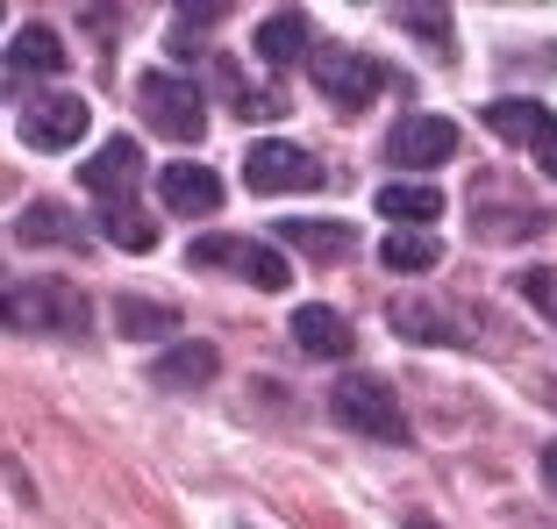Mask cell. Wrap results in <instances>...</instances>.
<instances>
[{
	"mask_svg": "<svg viewBox=\"0 0 557 529\" xmlns=\"http://www.w3.org/2000/svg\"><path fill=\"white\" fill-rule=\"evenodd\" d=\"M94 322V294L58 272L44 280H15L8 286V330H29V336H86Z\"/></svg>",
	"mask_w": 557,
	"mask_h": 529,
	"instance_id": "cell-1",
	"label": "cell"
},
{
	"mask_svg": "<svg viewBox=\"0 0 557 529\" xmlns=\"http://www.w3.org/2000/svg\"><path fill=\"white\" fill-rule=\"evenodd\" d=\"M329 415L344 422V430L372 436V444H408V415H400L394 386L379 380V372H364V365H350V372H336V386H329Z\"/></svg>",
	"mask_w": 557,
	"mask_h": 529,
	"instance_id": "cell-2",
	"label": "cell"
},
{
	"mask_svg": "<svg viewBox=\"0 0 557 529\" xmlns=\"http://www.w3.org/2000/svg\"><path fill=\"white\" fill-rule=\"evenodd\" d=\"M136 115L172 144H200L208 136V86L186 72H144L136 79Z\"/></svg>",
	"mask_w": 557,
	"mask_h": 529,
	"instance_id": "cell-3",
	"label": "cell"
},
{
	"mask_svg": "<svg viewBox=\"0 0 557 529\" xmlns=\"http://www.w3.org/2000/svg\"><path fill=\"white\" fill-rule=\"evenodd\" d=\"M314 86H322V100L336 115H364V108L394 86V72L379 65V58H364V50L329 44V50H314Z\"/></svg>",
	"mask_w": 557,
	"mask_h": 529,
	"instance_id": "cell-4",
	"label": "cell"
},
{
	"mask_svg": "<svg viewBox=\"0 0 557 529\" xmlns=\"http://www.w3.org/2000/svg\"><path fill=\"white\" fill-rule=\"evenodd\" d=\"M186 264H194V272H244L264 294H286V286H294V264L278 258V250L250 244V236H194V244H186Z\"/></svg>",
	"mask_w": 557,
	"mask_h": 529,
	"instance_id": "cell-5",
	"label": "cell"
},
{
	"mask_svg": "<svg viewBox=\"0 0 557 529\" xmlns=\"http://www.w3.org/2000/svg\"><path fill=\"white\" fill-rule=\"evenodd\" d=\"M244 180H250V194H314L329 180V165L314 150L286 144V136H258L244 158Z\"/></svg>",
	"mask_w": 557,
	"mask_h": 529,
	"instance_id": "cell-6",
	"label": "cell"
},
{
	"mask_svg": "<svg viewBox=\"0 0 557 529\" xmlns=\"http://www.w3.org/2000/svg\"><path fill=\"white\" fill-rule=\"evenodd\" d=\"M458 158V122L450 115H400L386 130V165L400 172H429V165H450Z\"/></svg>",
	"mask_w": 557,
	"mask_h": 529,
	"instance_id": "cell-7",
	"label": "cell"
},
{
	"mask_svg": "<svg viewBox=\"0 0 557 529\" xmlns=\"http://www.w3.org/2000/svg\"><path fill=\"white\" fill-rule=\"evenodd\" d=\"M136 186H144V144H136V136H108L100 158L79 165V194H94V208H108V200H144Z\"/></svg>",
	"mask_w": 557,
	"mask_h": 529,
	"instance_id": "cell-8",
	"label": "cell"
},
{
	"mask_svg": "<svg viewBox=\"0 0 557 529\" xmlns=\"http://www.w3.org/2000/svg\"><path fill=\"white\" fill-rule=\"evenodd\" d=\"M86 130H94V115H86L79 94H36L22 108V144L29 150H72Z\"/></svg>",
	"mask_w": 557,
	"mask_h": 529,
	"instance_id": "cell-9",
	"label": "cell"
},
{
	"mask_svg": "<svg viewBox=\"0 0 557 529\" xmlns=\"http://www.w3.org/2000/svg\"><path fill=\"white\" fill-rule=\"evenodd\" d=\"M158 194L172 216H214L222 200H230V186H222V172L214 165H194V158H180V165L158 172Z\"/></svg>",
	"mask_w": 557,
	"mask_h": 529,
	"instance_id": "cell-10",
	"label": "cell"
},
{
	"mask_svg": "<svg viewBox=\"0 0 557 529\" xmlns=\"http://www.w3.org/2000/svg\"><path fill=\"white\" fill-rule=\"evenodd\" d=\"M294 344L308 350V358H322V365H350L358 330H350V322L329 308V300H314V308H294Z\"/></svg>",
	"mask_w": 557,
	"mask_h": 529,
	"instance_id": "cell-11",
	"label": "cell"
},
{
	"mask_svg": "<svg viewBox=\"0 0 557 529\" xmlns=\"http://www.w3.org/2000/svg\"><path fill=\"white\" fill-rule=\"evenodd\" d=\"M258 58L272 72L314 58V15H308V8H272V15H264L258 22Z\"/></svg>",
	"mask_w": 557,
	"mask_h": 529,
	"instance_id": "cell-12",
	"label": "cell"
},
{
	"mask_svg": "<svg viewBox=\"0 0 557 529\" xmlns=\"http://www.w3.org/2000/svg\"><path fill=\"white\" fill-rule=\"evenodd\" d=\"M65 72V36L44 29V22H22L15 44H8V79L29 86V79H58Z\"/></svg>",
	"mask_w": 557,
	"mask_h": 529,
	"instance_id": "cell-13",
	"label": "cell"
},
{
	"mask_svg": "<svg viewBox=\"0 0 557 529\" xmlns=\"http://www.w3.org/2000/svg\"><path fill=\"white\" fill-rule=\"evenodd\" d=\"M214 86L230 94V108H236L244 122H286V115H294L286 86H258V79H244V72L230 65V58H214Z\"/></svg>",
	"mask_w": 557,
	"mask_h": 529,
	"instance_id": "cell-14",
	"label": "cell"
},
{
	"mask_svg": "<svg viewBox=\"0 0 557 529\" xmlns=\"http://www.w3.org/2000/svg\"><path fill=\"white\" fill-rule=\"evenodd\" d=\"M386 322H394V336H408V344H465V322L450 308H436V300H394L386 308Z\"/></svg>",
	"mask_w": 557,
	"mask_h": 529,
	"instance_id": "cell-15",
	"label": "cell"
},
{
	"mask_svg": "<svg viewBox=\"0 0 557 529\" xmlns=\"http://www.w3.org/2000/svg\"><path fill=\"white\" fill-rule=\"evenodd\" d=\"M214 372H222V350H214V344H172V350H158V365H150V380L172 386V394L214 386Z\"/></svg>",
	"mask_w": 557,
	"mask_h": 529,
	"instance_id": "cell-16",
	"label": "cell"
},
{
	"mask_svg": "<svg viewBox=\"0 0 557 529\" xmlns=\"http://www.w3.org/2000/svg\"><path fill=\"white\" fill-rule=\"evenodd\" d=\"M115 330L129 336V344H164V336H180V308H172V300H150V294H122Z\"/></svg>",
	"mask_w": 557,
	"mask_h": 529,
	"instance_id": "cell-17",
	"label": "cell"
},
{
	"mask_svg": "<svg viewBox=\"0 0 557 529\" xmlns=\"http://www.w3.org/2000/svg\"><path fill=\"white\" fill-rule=\"evenodd\" d=\"M379 216L400 222V230H429V222L443 216V194L422 186V180H386V186H379Z\"/></svg>",
	"mask_w": 557,
	"mask_h": 529,
	"instance_id": "cell-18",
	"label": "cell"
},
{
	"mask_svg": "<svg viewBox=\"0 0 557 529\" xmlns=\"http://www.w3.org/2000/svg\"><path fill=\"white\" fill-rule=\"evenodd\" d=\"M493 186V180H486ZM493 194H500V208H493V200L486 194H479V208H472V236H486V244H493V236H543V230H550V208H529V216H515V208H508V186H493Z\"/></svg>",
	"mask_w": 557,
	"mask_h": 529,
	"instance_id": "cell-19",
	"label": "cell"
},
{
	"mask_svg": "<svg viewBox=\"0 0 557 529\" xmlns=\"http://www.w3.org/2000/svg\"><path fill=\"white\" fill-rule=\"evenodd\" d=\"M278 244H300L308 250V258H344L350 244H358V230H350V222H308V216H286L278 222Z\"/></svg>",
	"mask_w": 557,
	"mask_h": 529,
	"instance_id": "cell-20",
	"label": "cell"
},
{
	"mask_svg": "<svg viewBox=\"0 0 557 529\" xmlns=\"http://www.w3.org/2000/svg\"><path fill=\"white\" fill-rule=\"evenodd\" d=\"M543 122H550L543 100H486V130L500 136V144H536Z\"/></svg>",
	"mask_w": 557,
	"mask_h": 529,
	"instance_id": "cell-21",
	"label": "cell"
},
{
	"mask_svg": "<svg viewBox=\"0 0 557 529\" xmlns=\"http://www.w3.org/2000/svg\"><path fill=\"white\" fill-rule=\"evenodd\" d=\"M79 222H72V208H58V200H36V208H22L15 216V244H79Z\"/></svg>",
	"mask_w": 557,
	"mask_h": 529,
	"instance_id": "cell-22",
	"label": "cell"
},
{
	"mask_svg": "<svg viewBox=\"0 0 557 529\" xmlns=\"http://www.w3.org/2000/svg\"><path fill=\"white\" fill-rule=\"evenodd\" d=\"M100 236L122 244V250H150L158 244V222L144 216V200H108V208H100Z\"/></svg>",
	"mask_w": 557,
	"mask_h": 529,
	"instance_id": "cell-23",
	"label": "cell"
},
{
	"mask_svg": "<svg viewBox=\"0 0 557 529\" xmlns=\"http://www.w3.org/2000/svg\"><path fill=\"white\" fill-rule=\"evenodd\" d=\"M386 22H400L408 36H422L429 50H443V58H450V8H436V0H394V8H386Z\"/></svg>",
	"mask_w": 557,
	"mask_h": 529,
	"instance_id": "cell-24",
	"label": "cell"
},
{
	"mask_svg": "<svg viewBox=\"0 0 557 529\" xmlns=\"http://www.w3.org/2000/svg\"><path fill=\"white\" fill-rule=\"evenodd\" d=\"M436 258H443V244L429 230H386V244H379V264H386V272H429Z\"/></svg>",
	"mask_w": 557,
	"mask_h": 529,
	"instance_id": "cell-25",
	"label": "cell"
},
{
	"mask_svg": "<svg viewBox=\"0 0 557 529\" xmlns=\"http://www.w3.org/2000/svg\"><path fill=\"white\" fill-rule=\"evenodd\" d=\"M522 294L536 300V315L557 330V264H536V272H522Z\"/></svg>",
	"mask_w": 557,
	"mask_h": 529,
	"instance_id": "cell-26",
	"label": "cell"
},
{
	"mask_svg": "<svg viewBox=\"0 0 557 529\" xmlns=\"http://www.w3.org/2000/svg\"><path fill=\"white\" fill-rule=\"evenodd\" d=\"M208 22H222V8H194V0H186V8H180V29H172V50H194L200 36H208Z\"/></svg>",
	"mask_w": 557,
	"mask_h": 529,
	"instance_id": "cell-27",
	"label": "cell"
},
{
	"mask_svg": "<svg viewBox=\"0 0 557 529\" xmlns=\"http://www.w3.org/2000/svg\"><path fill=\"white\" fill-rule=\"evenodd\" d=\"M529 150H536V165H543V180H557V115L543 122V136H536V144H529Z\"/></svg>",
	"mask_w": 557,
	"mask_h": 529,
	"instance_id": "cell-28",
	"label": "cell"
},
{
	"mask_svg": "<svg viewBox=\"0 0 557 529\" xmlns=\"http://www.w3.org/2000/svg\"><path fill=\"white\" fill-rule=\"evenodd\" d=\"M543 480H550V487H557V444H550V451H543Z\"/></svg>",
	"mask_w": 557,
	"mask_h": 529,
	"instance_id": "cell-29",
	"label": "cell"
},
{
	"mask_svg": "<svg viewBox=\"0 0 557 529\" xmlns=\"http://www.w3.org/2000/svg\"><path fill=\"white\" fill-rule=\"evenodd\" d=\"M408 529H436V522H429V515H414V522H408Z\"/></svg>",
	"mask_w": 557,
	"mask_h": 529,
	"instance_id": "cell-30",
	"label": "cell"
}]
</instances>
